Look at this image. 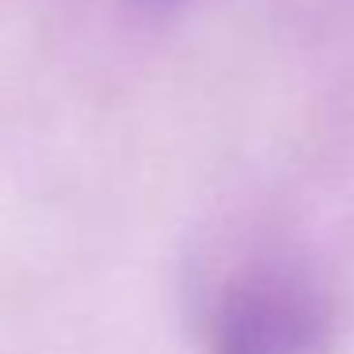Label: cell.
Wrapping results in <instances>:
<instances>
[{
	"label": "cell",
	"instance_id": "obj_1",
	"mask_svg": "<svg viewBox=\"0 0 354 354\" xmlns=\"http://www.w3.org/2000/svg\"><path fill=\"white\" fill-rule=\"evenodd\" d=\"M320 339V308L286 278H248L221 301L217 354H308Z\"/></svg>",
	"mask_w": 354,
	"mask_h": 354
}]
</instances>
